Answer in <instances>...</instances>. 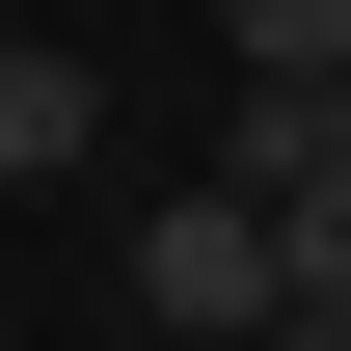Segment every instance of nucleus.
Listing matches in <instances>:
<instances>
[{"label": "nucleus", "instance_id": "nucleus-1", "mask_svg": "<svg viewBox=\"0 0 351 351\" xmlns=\"http://www.w3.org/2000/svg\"><path fill=\"white\" fill-rule=\"evenodd\" d=\"M135 298H162V351H270V298H298V243H270V189H162L135 217Z\"/></svg>", "mask_w": 351, "mask_h": 351}, {"label": "nucleus", "instance_id": "nucleus-2", "mask_svg": "<svg viewBox=\"0 0 351 351\" xmlns=\"http://www.w3.org/2000/svg\"><path fill=\"white\" fill-rule=\"evenodd\" d=\"M108 162V54H27L0 27V189H82Z\"/></svg>", "mask_w": 351, "mask_h": 351}, {"label": "nucleus", "instance_id": "nucleus-3", "mask_svg": "<svg viewBox=\"0 0 351 351\" xmlns=\"http://www.w3.org/2000/svg\"><path fill=\"white\" fill-rule=\"evenodd\" d=\"M189 27H217L243 82H351V0H189Z\"/></svg>", "mask_w": 351, "mask_h": 351}, {"label": "nucleus", "instance_id": "nucleus-4", "mask_svg": "<svg viewBox=\"0 0 351 351\" xmlns=\"http://www.w3.org/2000/svg\"><path fill=\"white\" fill-rule=\"evenodd\" d=\"M270 243H298L324 298H351V135H298V162H270Z\"/></svg>", "mask_w": 351, "mask_h": 351}, {"label": "nucleus", "instance_id": "nucleus-5", "mask_svg": "<svg viewBox=\"0 0 351 351\" xmlns=\"http://www.w3.org/2000/svg\"><path fill=\"white\" fill-rule=\"evenodd\" d=\"M270 351H351V298H324V270H298V298H270Z\"/></svg>", "mask_w": 351, "mask_h": 351}]
</instances>
